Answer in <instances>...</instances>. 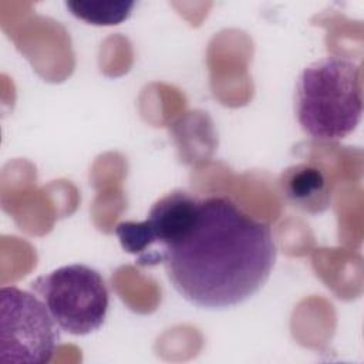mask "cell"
I'll return each instance as SVG.
<instances>
[{
	"label": "cell",
	"mask_w": 364,
	"mask_h": 364,
	"mask_svg": "<svg viewBox=\"0 0 364 364\" xmlns=\"http://www.w3.org/2000/svg\"><path fill=\"white\" fill-rule=\"evenodd\" d=\"M57 324L33 291L0 289V364H46L57 341Z\"/></svg>",
	"instance_id": "cell-4"
},
{
	"label": "cell",
	"mask_w": 364,
	"mask_h": 364,
	"mask_svg": "<svg viewBox=\"0 0 364 364\" xmlns=\"http://www.w3.org/2000/svg\"><path fill=\"white\" fill-rule=\"evenodd\" d=\"M270 226L223 195L200 196L195 219L155 264L189 303L220 310L255 296L276 262ZM154 264V266H155Z\"/></svg>",
	"instance_id": "cell-1"
},
{
	"label": "cell",
	"mask_w": 364,
	"mask_h": 364,
	"mask_svg": "<svg viewBox=\"0 0 364 364\" xmlns=\"http://www.w3.org/2000/svg\"><path fill=\"white\" fill-rule=\"evenodd\" d=\"M135 6L132 0H68L65 7L78 20L92 26H117L125 21Z\"/></svg>",
	"instance_id": "cell-7"
},
{
	"label": "cell",
	"mask_w": 364,
	"mask_h": 364,
	"mask_svg": "<svg viewBox=\"0 0 364 364\" xmlns=\"http://www.w3.org/2000/svg\"><path fill=\"white\" fill-rule=\"evenodd\" d=\"M31 291L47 307L60 330L71 336H87L105 321L109 293L95 269L74 263L38 276Z\"/></svg>",
	"instance_id": "cell-3"
},
{
	"label": "cell",
	"mask_w": 364,
	"mask_h": 364,
	"mask_svg": "<svg viewBox=\"0 0 364 364\" xmlns=\"http://www.w3.org/2000/svg\"><path fill=\"white\" fill-rule=\"evenodd\" d=\"M279 186L286 202L307 213H323L331 205V189L326 173L311 164H296L286 168Z\"/></svg>",
	"instance_id": "cell-6"
},
{
	"label": "cell",
	"mask_w": 364,
	"mask_h": 364,
	"mask_svg": "<svg viewBox=\"0 0 364 364\" xmlns=\"http://www.w3.org/2000/svg\"><path fill=\"white\" fill-rule=\"evenodd\" d=\"M296 117L317 141H340L354 132L363 117L361 65L341 55L310 63L297 78Z\"/></svg>",
	"instance_id": "cell-2"
},
{
	"label": "cell",
	"mask_w": 364,
	"mask_h": 364,
	"mask_svg": "<svg viewBox=\"0 0 364 364\" xmlns=\"http://www.w3.org/2000/svg\"><path fill=\"white\" fill-rule=\"evenodd\" d=\"M200 196L175 189L159 198L145 220L119 222L115 235L121 247L136 255L139 266H154L158 253L175 242L198 213Z\"/></svg>",
	"instance_id": "cell-5"
}]
</instances>
